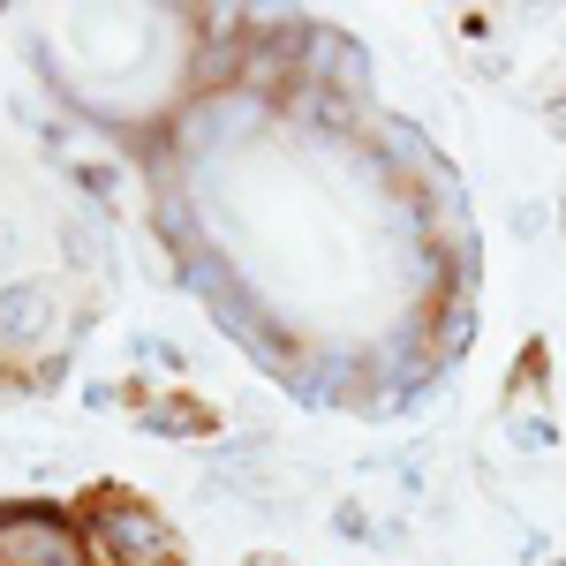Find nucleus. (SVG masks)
<instances>
[{
  "instance_id": "nucleus-5",
  "label": "nucleus",
  "mask_w": 566,
  "mask_h": 566,
  "mask_svg": "<svg viewBox=\"0 0 566 566\" xmlns=\"http://www.w3.org/2000/svg\"><path fill=\"white\" fill-rule=\"evenodd\" d=\"M205 423H212V416H205V408H144V431H205Z\"/></svg>"
},
{
  "instance_id": "nucleus-1",
  "label": "nucleus",
  "mask_w": 566,
  "mask_h": 566,
  "mask_svg": "<svg viewBox=\"0 0 566 566\" xmlns=\"http://www.w3.org/2000/svg\"><path fill=\"white\" fill-rule=\"evenodd\" d=\"M84 536L91 552H106L114 566H181L175 522L159 506H144L129 491H91L84 499Z\"/></svg>"
},
{
  "instance_id": "nucleus-2",
  "label": "nucleus",
  "mask_w": 566,
  "mask_h": 566,
  "mask_svg": "<svg viewBox=\"0 0 566 566\" xmlns=\"http://www.w3.org/2000/svg\"><path fill=\"white\" fill-rule=\"evenodd\" d=\"M84 522H69L61 506L45 499H8L0 506V566H91Z\"/></svg>"
},
{
  "instance_id": "nucleus-3",
  "label": "nucleus",
  "mask_w": 566,
  "mask_h": 566,
  "mask_svg": "<svg viewBox=\"0 0 566 566\" xmlns=\"http://www.w3.org/2000/svg\"><path fill=\"white\" fill-rule=\"evenodd\" d=\"M61 325V303L45 280H0V348H45V333Z\"/></svg>"
},
{
  "instance_id": "nucleus-4",
  "label": "nucleus",
  "mask_w": 566,
  "mask_h": 566,
  "mask_svg": "<svg viewBox=\"0 0 566 566\" xmlns=\"http://www.w3.org/2000/svg\"><path fill=\"white\" fill-rule=\"evenodd\" d=\"M61 250L84 264V272H106V264H114V234H106V219H98V212H76L69 227H61Z\"/></svg>"
},
{
  "instance_id": "nucleus-6",
  "label": "nucleus",
  "mask_w": 566,
  "mask_h": 566,
  "mask_svg": "<svg viewBox=\"0 0 566 566\" xmlns=\"http://www.w3.org/2000/svg\"><path fill=\"white\" fill-rule=\"evenodd\" d=\"M0 280H23V227L0 212Z\"/></svg>"
},
{
  "instance_id": "nucleus-7",
  "label": "nucleus",
  "mask_w": 566,
  "mask_h": 566,
  "mask_svg": "<svg viewBox=\"0 0 566 566\" xmlns=\"http://www.w3.org/2000/svg\"><path fill=\"white\" fill-rule=\"evenodd\" d=\"M514 438H522V446H559V431H552L544 416H514Z\"/></svg>"
}]
</instances>
